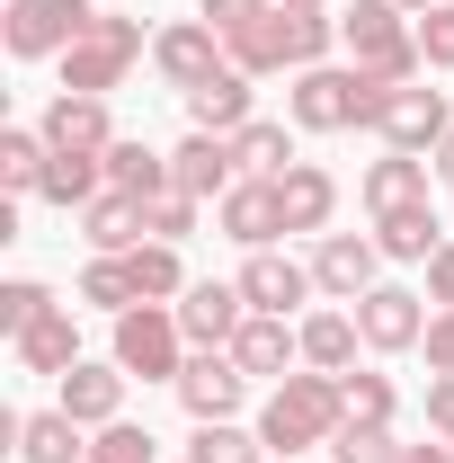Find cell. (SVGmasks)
<instances>
[{
    "label": "cell",
    "mask_w": 454,
    "mask_h": 463,
    "mask_svg": "<svg viewBox=\"0 0 454 463\" xmlns=\"http://www.w3.org/2000/svg\"><path fill=\"white\" fill-rule=\"evenodd\" d=\"M339 428H347V402H339V374H321V365H294L277 392L259 402L268 455H312V446H330Z\"/></svg>",
    "instance_id": "obj_1"
},
{
    "label": "cell",
    "mask_w": 454,
    "mask_h": 463,
    "mask_svg": "<svg viewBox=\"0 0 454 463\" xmlns=\"http://www.w3.org/2000/svg\"><path fill=\"white\" fill-rule=\"evenodd\" d=\"M232 62L259 80V71H312V62H330V45H339V18L330 9H268L259 27H241V36H223Z\"/></svg>",
    "instance_id": "obj_2"
},
{
    "label": "cell",
    "mask_w": 454,
    "mask_h": 463,
    "mask_svg": "<svg viewBox=\"0 0 454 463\" xmlns=\"http://www.w3.org/2000/svg\"><path fill=\"white\" fill-rule=\"evenodd\" d=\"M339 45L356 71H374V80H419L428 62H419V18L401 9V0H356L339 18Z\"/></svg>",
    "instance_id": "obj_3"
},
{
    "label": "cell",
    "mask_w": 454,
    "mask_h": 463,
    "mask_svg": "<svg viewBox=\"0 0 454 463\" xmlns=\"http://www.w3.org/2000/svg\"><path fill=\"white\" fill-rule=\"evenodd\" d=\"M90 27H99V0H9V9H0L9 62H62Z\"/></svg>",
    "instance_id": "obj_4"
},
{
    "label": "cell",
    "mask_w": 454,
    "mask_h": 463,
    "mask_svg": "<svg viewBox=\"0 0 454 463\" xmlns=\"http://www.w3.org/2000/svg\"><path fill=\"white\" fill-rule=\"evenodd\" d=\"M187 330H178V303H134V312H116V365L125 374H143V383H178L187 374Z\"/></svg>",
    "instance_id": "obj_5"
},
{
    "label": "cell",
    "mask_w": 454,
    "mask_h": 463,
    "mask_svg": "<svg viewBox=\"0 0 454 463\" xmlns=\"http://www.w3.org/2000/svg\"><path fill=\"white\" fill-rule=\"evenodd\" d=\"M152 54L143 45V18H108L99 9V27L62 54V90H80V99H108V90H125V71Z\"/></svg>",
    "instance_id": "obj_6"
},
{
    "label": "cell",
    "mask_w": 454,
    "mask_h": 463,
    "mask_svg": "<svg viewBox=\"0 0 454 463\" xmlns=\"http://www.w3.org/2000/svg\"><path fill=\"white\" fill-rule=\"evenodd\" d=\"M356 99H365L356 62H312V71H294L285 116H294V134H356Z\"/></svg>",
    "instance_id": "obj_7"
},
{
    "label": "cell",
    "mask_w": 454,
    "mask_h": 463,
    "mask_svg": "<svg viewBox=\"0 0 454 463\" xmlns=\"http://www.w3.org/2000/svg\"><path fill=\"white\" fill-rule=\"evenodd\" d=\"M232 62V45H223V27H205V18H170L161 36H152V71H161V90H205L214 71Z\"/></svg>",
    "instance_id": "obj_8"
},
{
    "label": "cell",
    "mask_w": 454,
    "mask_h": 463,
    "mask_svg": "<svg viewBox=\"0 0 454 463\" xmlns=\"http://www.w3.org/2000/svg\"><path fill=\"white\" fill-rule=\"evenodd\" d=\"M312 286L330 294V303H365V294L383 286V241L374 232H321L312 241Z\"/></svg>",
    "instance_id": "obj_9"
},
{
    "label": "cell",
    "mask_w": 454,
    "mask_h": 463,
    "mask_svg": "<svg viewBox=\"0 0 454 463\" xmlns=\"http://www.w3.org/2000/svg\"><path fill=\"white\" fill-rule=\"evenodd\" d=\"M170 392L187 402V419L205 428V419H241V402H250V374H241V356H232V347H196V356H187V374H178Z\"/></svg>",
    "instance_id": "obj_10"
},
{
    "label": "cell",
    "mask_w": 454,
    "mask_h": 463,
    "mask_svg": "<svg viewBox=\"0 0 454 463\" xmlns=\"http://www.w3.org/2000/svg\"><path fill=\"white\" fill-rule=\"evenodd\" d=\"M347 312H356V330H365L374 356H410V347L428 339V312H437V303L410 294V286H374L365 303H347Z\"/></svg>",
    "instance_id": "obj_11"
},
{
    "label": "cell",
    "mask_w": 454,
    "mask_h": 463,
    "mask_svg": "<svg viewBox=\"0 0 454 463\" xmlns=\"http://www.w3.org/2000/svg\"><path fill=\"white\" fill-rule=\"evenodd\" d=\"M383 152H437L454 134V108H446V90H419V80H401L393 99H383Z\"/></svg>",
    "instance_id": "obj_12"
},
{
    "label": "cell",
    "mask_w": 454,
    "mask_h": 463,
    "mask_svg": "<svg viewBox=\"0 0 454 463\" xmlns=\"http://www.w3.org/2000/svg\"><path fill=\"white\" fill-rule=\"evenodd\" d=\"M241 321H250L241 277H196V286L178 294V330H187V347H232V339H241Z\"/></svg>",
    "instance_id": "obj_13"
},
{
    "label": "cell",
    "mask_w": 454,
    "mask_h": 463,
    "mask_svg": "<svg viewBox=\"0 0 454 463\" xmlns=\"http://www.w3.org/2000/svg\"><path fill=\"white\" fill-rule=\"evenodd\" d=\"M170 187H178V196H196V205H223L232 187H241L232 134H187V143L170 152Z\"/></svg>",
    "instance_id": "obj_14"
},
{
    "label": "cell",
    "mask_w": 454,
    "mask_h": 463,
    "mask_svg": "<svg viewBox=\"0 0 454 463\" xmlns=\"http://www.w3.org/2000/svg\"><path fill=\"white\" fill-rule=\"evenodd\" d=\"M125 383H134V374H125L116 356H108V365L80 356L71 374H54V410H71L80 428H116V419H125Z\"/></svg>",
    "instance_id": "obj_15"
},
{
    "label": "cell",
    "mask_w": 454,
    "mask_h": 463,
    "mask_svg": "<svg viewBox=\"0 0 454 463\" xmlns=\"http://www.w3.org/2000/svg\"><path fill=\"white\" fill-rule=\"evenodd\" d=\"M241 294H250V312H285L294 321V303H312V259H285V250H250L241 259Z\"/></svg>",
    "instance_id": "obj_16"
},
{
    "label": "cell",
    "mask_w": 454,
    "mask_h": 463,
    "mask_svg": "<svg viewBox=\"0 0 454 463\" xmlns=\"http://www.w3.org/2000/svg\"><path fill=\"white\" fill-rule=\"evenodd\" d=\"M232 356H241V374H250V383H285V374L303 365V330H294L285 312H250V321H241V339H232Z\"/></svg>",
    "instance_id": "obj_17"
},
{
    "label": "cell",
    "mask_w": 454,
    "mask_h": 463,
    "mask_svg": "<svg viewBox=\"0 0 454 463\" xmlns=\"http://www.w3.org/2000/svg\"><path fill=\"white\" fill-rule=\"evenodd\" d=\"M214 223H223V241H241V250H277V232H285L277 178H241L223 205H214Z\"/></svg>",
    "instance_id": "obj_18"
},
{
    "label": "cell",
    "mask_w": 454,
    "mask_h": 463,
    "mask_svg": "<svg viewBox=\"0 0 454 463\" xmlns=\"http://www.w3.org/2000/svg\"><path fill=\"white\" fill-rule=\"evenodd\" d=\"M428 178H437V161H419V152H383V161H365L356 196H365V214L383 223V214H401V205H428Z\"/></svg>",
    "instance_id": "obj_19"
},
{
    "label": "cell",
    "mask_w": 454,
    "mask_h": 463,
    "mask_svg": "<svg viewBox=\"0 0 454 463\" xmlns=\"http://www.w3.org/2000/svg\"><path fill=\"white\" fill-rule=\"evenodd\" d=\"M9 356H18V374H71V365H80V312L54 303L45 321H27V330L9 339Z\"/></svg>",
    "instance_id": "obj_20"
},
{
    "label": "cell",
    "mask_w": 454,
    "mask_h": 463,
    "mask_svg": "<svg viewBox=\"0 0 454 463\" xmlns=\"http://www.w3.org/2000/svg\"><path fill=\"white\" fill-rule=\"evenodd\" d=\"M36 134H45L54 152H108V143H116V116H108V99H80V90H62L54 108L36 116Z\"/></svg>",
    "instance_id": "obj_21"
},
{
    "label": "cell",
    "mask_w": 454,
    "mask_h": 463,
    "mask_svg": "<svg viewBox=\"0 0 454 463\" xmlns=\"http://www.w3.org/2000/svg\"><path fill=\"white\" fill-rule=\"evenodd\" d=\"M80 241H90V259H125V250H143L152 232H143V196H90L80 205Z\"/></svg>",
    "instance_id": "obj_22"
},
{
    "label": "cell",
    "mask_w": 454,
    "mask_h": 463,
    "mask_svg": "<svg viewBox=\"0 0 454 463\" xmlns=\"http://www.w3.org/2000/svg\"><path fill=\"white\" fill-rule=\"evenodd\" d=\"M277 205H285V232H330V214H339V178L321 170V161H294V170L277 178Z\"/></svg>",
    "instance_id": "obj_23"
},
{
    "label": "cell",
    "mask_w": 454,
    "mask_h": 463,
    "mask_svg": "<svg viewBox=\"0 0 454 463\" xmlns=\"http://www.w3.org/2000/svg\"><path fill=\"white\" fill-rule=\"evenodd\" d=\"M90 428L71 410H18V463H80Z\"/></svg>",
    "instance_id": "obj_24"
},
{
    "label": "cell",
    "mask_w": 454,
    "mask_h": 463,
    "mask_svg": "<svg viewBox=\"0 0 454 463\" xmlns=\"http://www.w3.org/2000/svg\"><path fill=\"white\" fill-rule=\"evenodd\" d=\"M187 125H196V134H241V125H250V71L223 62L205 90H187Z\"/></svg>",
    "instance_id": "obj_25"
},
{
    "label": "cell",
    "mask_w": 454,
    "mask_h": 463,
    "mask_svg": "<svg viewBox=\"0 0 454 463\" xmlns=\"http://www.w3.org/2000/svg\"><path fill=\"white\" fill-rule=\"evenodd\" d=\"M294 330H303V365H321V374H347V365H356V347H365V330H356V312H347V303L303 312Z\"/></svg>",
    "instance_id": "obj_26"
},
{
    "label": "cell",
    "mask_w": 454,
    "mask_h": 463,
    "mask_svg": "<svg viewBox=\"0 0 454 463\" xmlns=\"http://www.w3.org/2000/svg\"><path fill=\"white\" fill-rule=\"evenodd\" d=\"M36 196H45V205H62V214H80L90 196H108V152H54Z\"/></svg>",
    "instance_id": "obj_27"
},
{
    "label": "cell",
    "mask_w": 454,
    "mask_h": 463,
    "mask_svg": "<svg viewBox=\"0 0 454 463\" xmlns=\"http://www.w3.org/2000/svg\"><path fill=\"white\" fill-rule=\"evenodd\" d=\"M374 241H383V259H401V268H428L446 250V223H437V205H401V214L374 223Z\"/></svg>",
    "instance_id": "obj_28"
},
{
    "label": "cell",
    "mask_w": 454,
    "mask_h": 463,
    "mask_svg": "<svg viewBox=\"0 0 454 463\" xmlns=\"http://www.w3.org/2000/svg\"><path fill=\"white\" fill-rule=\"evenodd\" d=\"M108 187L116 196H161L170 187V152H152L143 134H116L108 143Z\"/></svg>",
    "instance_id": "obj_29"
},
{
    "label": "cell",
    "mask_w": 454,
    "mask_h": 463,
    "mask_svg": "<svg viewBox=\"0 0 454 463\" xmlns=\"http://www.w3.org/2000/svg\"><path fill=\"white\" fill-rule=\"evenodd\" d=\"M232 161H241V178H285L294 170V134H285L277 116H250L232 134Z\"/></svg>",
    "instance_id": "obj_30"
},
{
    "label": "cell",
    "mask_w": 454,
    "mask_h": 463,
    "mask_svg": "<svg viewBox=\"0 0 454 463\" xmlns=\"http://www.w3.org/2000/svg\"><path fill=\"white\" fill-rule=\"evenodd\" d=\"M45 161H54V143L36 125H0V187L9 196H36L45 187Z\"/></svg>",
    "instance_id": "obj_31"
},
{
    "label": "cell",
    "mask_w": 454,
    "mask_h": 463,
    "mask_svg": "<svg viewBox=\"0 0 454 463\" xmlns=\"http://www.w3.org/2000/svg\"><path fill=\"white\" fill-rule=\"evenodd\" d=\"M125 268H134V294H143V303H178V294L196 286V277L178 268V241H143V250H125Z\"/></svg>",
    "instance_id": "obj_32"
},
{
    "label": "cell",
    "mask_w": 454,
    "mask_h": 463,
    "mask_svg": "<svg viewBox=\"0 0 454 463\" xmlns=\"http://www.w3.org/2000/svg\"><path fill=\"white\" fill-rule=\"evenodd\" d=\"M187 463H277V455H268L259 428H241V419H205V428L187 437Z\"/></svg>",
    "instance_id": "obj_33"
},
{
    "label": "cell",
    "mask_w": 454,
    "mask_h": 463,
    "mask_svg": "<svg viewBox=\"0 0 454 463\" xmlns=\"http://www.w3.org/2000/svg\"><path fill=\"white\" fill-rule=\"evenodd\" d=\"M339 402H347V428H393V419H401L393 374H365V365H347V374H339Z\"/></svg>",
    "instance_id": "obj_34"
},
{
    "label": "cell",
    "mask_w": 454,
    "mask_h": 463,
    "mask_svg": "<svg viewBox=\"0 0 454 463\" xmlns=\"http://www.w3.org/2000/svg\"><path fill=\"white\" fill-rule=\"evenodd\" d=\"M80 303H90V312H134V303H143V294H134V268H125V259H90V268H80Z\"/></svg>",
    "instance_id": "obj_35"
},
{
    "label": "cell",
    "mask_w": 454,
    "mask_h": 463,
    "mask_svg": "<svg viewBox=\"0 0 454 463\" xmlns=\"http://www.w3.org/2000/svg\"><path fill=\"white\" fill-rule=\"evenodd\" d=\"M80 463H161V437L134 428V419H116V428H90V455Z\"/></svg>",
    "instance_id": "obj_36"
},
{
    "label": "cell",
    "mask_w": 454,
    "mask_h": 463,
    "mask_svg": "<svg viewBox=\"0 0 454 463\" xmlns=\"http://www.w3.org/2000/svg\"><path fill=\"white\" fill-rule=\"evenodd\" d=\"M196 214H205V205H196V196H178V187L143 196V232H152V241H187V232H196Z\"/></svg>",
    "instance_id": "obj_37"
},
{
    "label": "cell",
    "mask_w": 454,
    "mask_h": 463,
    "mask_svg": "<svg viewBox=\"0 0 454 463\" xmlns=\"http://www.w3.org/2000/svg\"><path fill=\"white\" fill-rule=\"evenodd\" d=\"M330 463H401V437L393 428H339L330 437Z\"/></svg>",
    "instance_id": "obj_38"
},
{
    "label": "cell",
    "mask_w": 454,
    "mask_h": 463,
    "mask_svg": "<svg viewBox=\"0 0 454 463\" xmlns=\"http://www.w3.org/2000/svg\"><path fill=\"white\" fill-rule=\"evenodd\" d=\"M45 312H54V294L36 286V277H9V286H0V330H9V339H18L27 321H45Z\"/></svg>",
    "instance_id": "obj_39"
},
{
    "label": "cell",
    "mask_w": 454,
    "mask_h": 463,
    "mask_svg": "<svg viewBox=\"0 0 454 463\" xmlns=\"http://www.w3.org/2000/svg\"><path fill=\"white\" fill-rule=\"evenodd\" d=\"M419 62H428V71H454V0L419 9Z\"/></svg>",
    "instance_id": "obj_40"
},
{
    "label": "cell",
    "mask_w": 454,
    "mask_h": 463,
    "mask_svg": "<svg viewBox=\"0 0 454 463\" xmlns=\"http://www.w3.org/2000/svg\"><path fill=\"white\" fill-rule=\"evenodd\" d=\"M268 9H277V0H196V18H205V27H223V36H241V27H259Z\"/></svg>",
    "instance_id": "obj_41"
},
{
    "label": "cell",
    "mask_w": 454,
    "mask_h": 463,
    "mask_svg": "<svg viewBox=\"0 0 454 463\" xmlns=\"http://www.w3.org/2000/svg\"><path fill=\"white\" fill-rule=\"evenodd\" d=\"M428 365H437V374H454V312H428Z\"/></svg>",
    "instance_id": "obj_42"
},
{
    "label": "cell",
    "mask_w": 454,
    "mask_h": 463,
    "mask_svg": "<svg viewBox=\"0 0 454 463\" xmlns=\"http://www.w3.org/2000/svg\"><path fill=\"white\" fill-rule=\"evenodd\" d=\"M428 303H437V312H454V241L428 259Z\"/></svg>",
    "instance_id": "obj_43"
},
{
    "label": "cell",
    "mask_w": 454,
    "mask_h": 463,
    "mask_svg": "<svg viewBox=\"0 0 454 463\" xmlns=\"http://www.w3.org/2000/svg\"><path fill=\"white\" fill-rule=\"evenodd\" d=\"M401 463H454V446L437 437V446H401Z\"/></svg>",
    "instance_id": "obj_44"
},
{
    "label": "cell",
    "mask_w": 454,
    "mask_h": 463,
    "mask_svg": "<svg viewBox=\"0 0 454 463\" xmlns=\"http://www.w3.org/2000/svg\"><path fill=\"white\" fill-rule=\"evenodd\" d=\"M437 187H454V134L437 143Z\"/></svg>",
    "instance_id": "obj_45"
},
{
    "label": "cell",
    "mask_w": 454,
    "mask_h": 463,
    "mask_svg": "<svg viewBox=\"0 0 454 463\" xmlns=\"http://www.w3.org/2000/svg\"><path fill=\"white\" fill-rule=\"evenodd\" d=\"M401 9H410V18H419V9H437V0H401Z\"/></svg>",
    "instance_id": "obj_46"
},
{
    "label": "cell",
    "mask_w": 454,
    "mask_h": 463,
    "mask_svg": "<svg viewBox=\"0 0 454 463\" xmlns=\"http://www.w3.org/2000/svg\"><path fill=\"white\" fill-rule=\"evenodd\" d=\"M285 9H330V0H285Z\"/></svg>",
    "instance_id": "obj_47"
},
{
    "label": "cell",
    "mask_w": 454,
    "mask_h": 463,
    "mask_svg": "<svg viewBox=\"0 0 454 463\" xmlns=\"http://www.w3.org/2000/svg\"><path fill=\"white\" fill-rule=\"evenodd\" d=\"M277 463H321V455H277Z\"/></svg>",
    "instance_id": "obj_48"
},
{
    "label": "cell",
    "mask_w": 454,
    "mask_h": 463,
    "mask_svg": "<svg viewBox=\"0 0 454 463\" xmlns=\"http://www.w3.org/2000/svg\"><path fill=\"white\" fill-rule=\"evenodd\" d=\"M446 446H454V437H446Z\"/></svg>",
    "instance_id": "obj_49"
}]
</instances>
